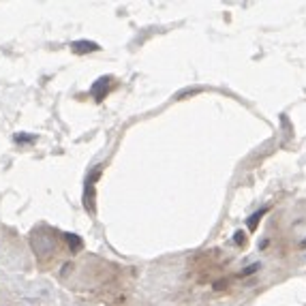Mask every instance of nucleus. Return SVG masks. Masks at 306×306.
<instances>
[{"instance_id":"nucleus-3","label":"nucleus","mask_w":306,"mask_h":306,"mask_svg":"<svg viewBox=\"0 0 306 306\" xmlns=\"http://www.w3.org/2000/svg\"><path fill=\"white\" fill-rule=\"evenodd\" d=\"M71 49L75 54H90V52H97L99 45L95 41H75V43H71Z\"/></svg>"},{"instance_id":"nucleus-7","label":"nucleus","mask_w":306,"mask_h":306,"mask_svg":"<svg viewBox=\"0 0 306 306\" xmlns=\"http://www.w3.org/2000/svg\"><path fill=\"white\" fill-rule=\"evenodd\" d=\"M15 141H19V144H28V141H34V135H28V137H26V135H15Z\"/></svg>"},{"instance_id":"nucleus-8","label":"nucleus","mask_w":306,"mask_h":306,"mask_svg":"<svg viewBox=\"0 0 306 306\" xmlns=\"http://www.w3.org/2000/svg\"><path fill=\"white\" fill-rule=\"evenodd\" d=\"M233 236H236V238H233V242H236V244H244V242H246V233L244 231H236Z\"/></svg>"},{"instance_id":"nucleus-5","label":"nucleus","mask_w":306,"mask_h":306,"mask_svg":"<svg viewBox=\"0 0 306 306\" xmlns=\"http://www.w3.org/2000/svg\"><path fill=\"white\" fill-rule=\"evenodd\" d=\"M266 212H268V208H261L259 212H255V214L251 216V218H248V229H251V231H255V229H257V223H259V220H261V216L263 214H266Z\"/></svg>"},{"instance_id":"nucleus-9","label":"nucleus","mask_w":306,"mask_h":306,"mask_svg":"<svg viewBox=\"0 0 306 306\" xmlns=\"http://www.w3.org/2000/svg\"><path fill=\"white\" fill-rule=\"evenodd\" d=\"M302 246H306V240H304V242H302Z\"/></svg>"},{"instance_id":"nucleus-6","label":"nucleus","mask_w":306,"mask_h":306,"mask_svg":"<svg viewBox=\"0 0 306 306\" xmlns=\"http://www.w3.org/2000/svg\"><path fill=\"white\" fill-rule=\"evenodd\" d=\"M259 268H261V263H253V266H248L246 270H242V276H251V274L257 272Z\"/></svg>"},{"instance_id":"nucleus-2","label":"nucleus","mask_w":306,"mask_h":306,"mask_svg":"<svg viewBox=\"0 0 306 306\" xmlns=\"http://www.w3.org/2000/svg\"><path fill=\"white\" fill-rule=\"evenodd\" d=\"M107 88H109V77H99V80L92 84L90 92L97 101H101V99H105V95H107Z\"/></svg>"},{"instance_id":"nucleus-4","label":"nucleus","mask_w":306,"mask_h":306,"mask_svg":"<svg viewBox=\"0 0 306 306\" xmlns=\"http://www.w3.org/2000/svg\"><path fill=\"white\" fill-rule=\"evenodd\" d=\"M67 242H69V246H71V253L82 251V246H84V242H82V238L77 236V233H67Z\"/></svg>"},{"instance_id":"nucleus-1","label":"nucleus","mask_w":306,"mask_h":306,"mask_svg":"<svg viewBox=\"0 0 306 306\" xmlns=\"http://www.w3.org/2000/svg\"><path fill=\"white\" fill-rule=\"evenodd\" d=\"M101 174V165H97V169H92L86 178V191H84V205L88 212H95V180Z\"/></svg>"}]
</instances>
